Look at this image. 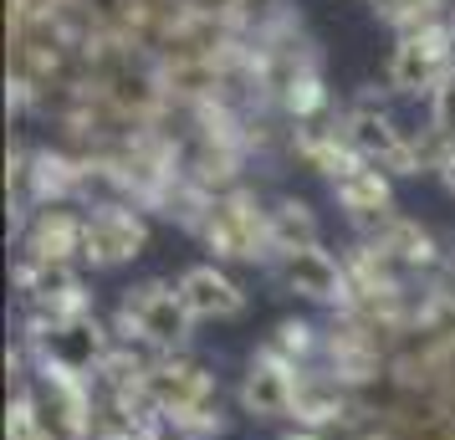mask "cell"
I'll use <instances>...</instances> for the list:
<instances>
[{
    "mask_svg": "<svg viewBox=\"0 0 455 440\" xmlns=\"http://www.w3.org/2000/svg\"><path fill=\"white\" fill-rule=\"evenodd\" d=\"M180 297H185V308L195 317H241L246 313V292L220 267H189L180 276Z\"/></svg>",
    "mask_w": 455,
    "mask_h": 440,
    "instance_id": "cell-11",
    "label": "cell"
},
{
    "mask_svg": "<svg viewBox=\"0 0 455 440\" xmlns=\"http://www.w3.org/2000/svg\"><path fill=\"white\" fill-rule=\"evenodd\" d=\"M241 404L261 420H287L297 410V379H291V364L282 354H256L246 369V384H241Z\"/></svg>",
    "mask_w": 455,
    "mask_h": 440,
    "instance_id": "cell-7",
    "label": "cell"
},
{
    "mask_svg": "<svg viewBox=\"0 0 455 440\" xmlns=\"http://www.w3.org/2000/svg\"><path fill=\"white\" fill-rule=\"evenodd\" d=\"M369 241L389 256L394 267H404V272H425V267H435V261H440V252H435V236L425 231L419 220H404V215H389L384 226H373Z\"/></svg>",
    "mask_w": 455,
    "mask_h": 440,
    "instance_id": "cell-12",
    "label": "cell"
},
{
    "mask_svg": "<svg viewBox=\"0 0 455 440\" xmlns=\"http://www.w3.org/2000/svg\"><path fill=\"white\" fill-rule=\"evenodd\" d=\"M148 241V226L139 210L128 205H92L87 210V226H83V261L87 267H98V272H108V267H124V261H133V256L144 252Z\"/></svg>",
    "mask_w": 455,
    "mask_h": 440,
    "instance_id": "cell-6",
    "label": "cell"
},
{
    "mask_svg": "<svg viewBox=\"0 0 455 440\" xmlns=\"http://www.w3.org/2000/svg\"><path fill=\"white\" fill-rule=\"evenodd\" d=\"M31 343H36V354L46 358L42 374H72V379L103 369L108 354H113V348H108V333L98 328L92 313L67 317V323H57V328H36Z\"/></svg>",
    "mask_w": 455,
    "mask_h": 440,
    "instance_id": "cell-4",
    "label": "cell"
},
{
    "mask_svg": "<svg viewBox=\"0 0 455 440\" xmlns=\"http://www.w3.org/2000/svg\"><path fill=\"white\" fill-rule=\"evenodd\" d=\"M287 440H328V436H312V430H302V436H287Z\"/></svg>",
    "mask_w": 455,
    "mask_h": 440,
    "instance_id": "cell-19",
    "label": "cell"
},
{
    "mask_svg": "<svg viewBox=\"0 0 455 440\" xmlns=\"http://www.w3.org/2000/svg\"><path fill=\"white\" fill-rule=\"evenodd\" d=\"M189 323H195V313L185 308L180 287H164V282L133 287L124 297V308H118V328L154 343V348H180L189 338Z\"/></svg>",
    "mask_w": 455,
    "mask_h": 440,
    "instance_id": "cell-2",
    "label": "cell"
},
{
    "mask_svg": "<svg viewBox=\"0 0 455 440\" xmlns=\"http://www.w3.org/2000/svg\"><path fill=\"white\" fill-rule=\"evenodd\" d=\"M282 282H287L297 297H307V302H348L353 297L348 267L332 261L323 246H307V252L282 256Z\"/></svg>",
    "mask_w": 455,
    "mask_h": 440,
    "instance_id": "cell-10",
    "label": "cell"
},
{
    "mask_svg": "<svg viewBox=\"0 0 455 440\" xmlns=\"http://www.w3.org/2000/svg\"><path fill=\"white\" fill-rule=\"evenodd\" d=\"M312 348H317V338H312V328L307 323H282V328H276V338H271V354H312Z\"/></svg>",
    "mask_w": 455,
    "mask_h": 440,
    "instance_id": "cell-16",
    "label": "cell"
},
{
    "mask_svg": "<svg viewBox=\"0 0 455 440\" xmlns=\"http://www.w3.org/2000/svg\"><path fill=\"white\" fill-rule=\"evenodd\" d=\"M83 226L87 215L72 205H42L26 220V261H72L83 256Z\"/></svg>",
    "mask_w": 455,
    "mask_h": 440,
    "instance_id": "cell-9",
    "label": "cell"
},
{
    "mask_svg": "<svg viewBox=\"0 0 455 440\" xmlns=\"http://www.w3.org/2000/svg\"><path fill=\"white\" fill-rule=\"evenodd\" d=\"M291 415L302 425H338L353 415V399L343 395V384L332 374H302L297 379V410Z\"/></svg>",
    "mask_w": 455,
    "mask_h": 440,
    "instance_id": "cell-13",
    "label": "cell"
},
{
    "mask_svg": "<svg viewBox=\"0 0 455 440\" xmlns=\"http://www.w3.org/2000/svg\"><path fill=\"white\" fill-rule=\"evenodd\" d=\"M200 236L215 256L226 261H267L271 256V210L251 189H226L200 220Z\"/></svg>",
    "mask_w": 455,
    "mask_h": 440,
    "instance_id": "cell-1",
    "label": "cell"
},
{
    "mask_svg": "<svg viewBox=\"0 0 455 440\" xmlns=\"http://www.w3.org/2000/svg\"><path fill=\"white\" fill-rule=\"evenodd\" d=\"M430 128L455 148V77H445V83L430 92Z\"/></svg>",
    "mask_w": 455,
    "mask_h": 440,
    "instance_id": "cell-15",
    "label": "cell"
},
{
    "mask_svg": "<svg viewBox=\"0 0 455 440\" xmlns=\"http://www.w3.org/2000/svg\"><path fill=\"white\" fill-rule=\"evenodd\" d=\"M455 77V31H425V36H399L389 57V92H435Z\"/></svg>",
    "mask_w": 455,
    "mask_h": 440,
    "instance_id": "cell-5",
    "label": "cell"
},
{
    "mask_svg": "<svg viewBox=\"0 0 455 440\" xmlns=\"http://www.w3.org/2000/svg\"><path fill=\"white\" fill-rule=\"evenodd\" d=\"M332 195H338V205L348 210L358 226H384L394 215V185H389V169L369 164V159H358L348 174H338L332 180Z\"/></svg>",
    "mask_w": 455,
    "mask_h": 440,
    "instance_id": "cell-8",
    "label": "cell"
},
{
    "mask_svg": "<svg viewBox=\"0 0 455 440\" xmlns=\"http://www.w3.org/2000/svg\"><path fill=\"white\" fill-rule=\"evenodd\" d=\"M343 139L353 144V154H358V159L389 169V174H414L410 133L394 124L389 113H384V103H379L373 92H363V98L343 113Z\"/></svg>",
    "mask_w": 455,
    "mask_h": 440,
    "instance_id": "cell-3",
    "label": "cell"
},
{
    "mask_svg": "<svg viewBox=\"0 0 455 440\" xmlns=\"http://www.w3.org/2000/svg\"><path fill=\"white\" fill-rule=\"evenodd\" d=\"M317 246V215H312L307 200H282L271 210V252L291 256V252H307Z\"/></svg>",
    "mask_w": 455,
    "mask_h": 440,
    "instance_id": "cell-14",
    "label": "cell"
},
{
    "mask_svg": "<svg viewBox=\"0 0 455 440\" xmlns=\"http://www.w3.org/2000/svg\"><path fill=\"white\" fill-rule=\"evenodd\" d=\"M440 180H445V189L455 195V148H451V159H445V169H440Z\"/></svg>",
    "mask_w": 455,
    "mask_h": 440,
    "instance_id": "cell-17",
    "label": "cell"
},
{
    "mask_svg": "<svg viewBox=\"0 0 455 440\" xmlns=\"http://www.w3.org/2000/svg\"><path fill=\"white\" fill-rule=\"evenodd\" d=\"M363 5H373V11H379V16H384V11H389L394 0H363Z\"/></svg>",
    "mask_w": 455,
    "mask_h": 440,
    "instance_id": "cell-18",
    "label": "cell"
}]
</instances>
